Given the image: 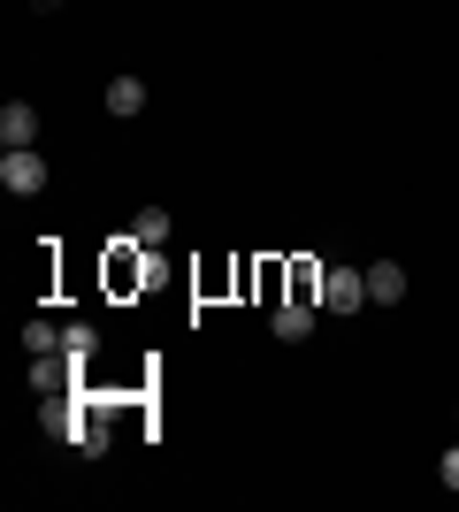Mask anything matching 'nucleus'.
<instances>
[{
    "instance_id": "obj_11",
    "label": "nucleus",
    "mask_w": 459,
    "mask_h": 512,
    "mask_svg": "<svg viewBox=\"0 0 459 512\" xmlns=\"http://www.w3.org/2000/svg\"><path fill=\"white\" fill-rule=\"evenodd\" d=\"M322 291V268L314 260H291V299H314Z\"/></svg>"
},
{
    "instance_id": "obj_4",
    "label": "nucleus",
    "mask_w": 459,
    "mask_h": 512,
    "mask_svg": "<svg viewBox=\"0 0 459 512\" xmlns=\"http://www.w3.org/2000/svg\"><path fill=\"white\" fill-rule=\"evenodd\" d=\"M276 337H284V344L314 337V299H276Z\"/></svg>"
},
{
    "instance_id": "obj_10",
    "label": "nucleus",
    "mask_w": 459,
    "mask_h": 512,
    "mask_svg": "<svg viewBox=\"0 0 459 512\" xmlns=\"http://www.w3.org/2000/svg\"><path fill=\"white\" fill-rule=\"evenodd\" d=\"M23 352H31V360L62 352V329H54V321H23Z\"/></svg>"
},
{
    "instance_id": "obj_13",
    "label": "nucleus",
    "mask_w": 459,
    "mask_h": 512,
    "mask_svg": "<svg viewBox=\"0 0 459 512\" xmlns=\"http://www.w3.org/2000/svg\"><path fill=\"white\" fill-rule=\"evenodd\" d=\"M31 8H39V16H62V8H69V0H31Z\"/></svg>"
},
{
    "instance_id": "obj_6",
    "label": "nucleus",
    "mask_w": 459,
    "mask_h": 512,
    "mask_svg": "<svg viewBox=\"0 0 459 512\" xmlns=\"http://www.w3.org/2000/svg\"><path fill=\"white\" fill-rule=\"evenodd\" d=\"M92 352H100V329H92V321H69V329H62V360L77 367V375H85V367H92Z\"/></svg>"
},
{
    "instance_id": "obj_9",
    "label": "nucleus",
    "mask_w": 459,
    "mask_h": 512,
    "mask_svg": "<svg viewBox=\"0 0 459 512\" xmlns=\"http://www.w3.org/2000/svg\"><path fill=\"white\" fill-rule=\"evenodd\" d=\"M108 115H146V85H138V77H115L108 85Z\"/></svg>"
},
{
    "instance_id": "obj_12",
    "label": "nucleus",
    "mask_w": 459,
    "mask_h": 512,
    "mask_svg": "<svg viewBox=\"0 0 459 512\" xmlns=\"http://www.w3.org/2000/svg\"><path fill=\"white\" fill-rule=\"evenodd\" d=\"M437 474H444V490H459V444H444V459H437Z\"/></svg>"
},
{
    "instance_id": "obj_2",
    "label": "nucleus",
    "mask_w": 459,
    "mask_h": 512,
    "mask_svg": "<svg viewBox=\"0 0 459 512\" xmlns=\"http://www.w3.org/2000/svg\"><path fill=\"white\" fill-rule=\"evenodd\" d=\"M322 306H329V314H360V306H375L368 299V268H322Z\"/></svg>"
},
{
    "instance_id": "obj_3",
    "label": "nucleus",
    "mask_w": 459,
    "mask_h": 512,
    "mask_svg": "<svg viewBox=\"0 0 459 512\" xmlns=\"http://www.w3.org/2000/svg\"><path fill=\"white\" fill-rule=\"evenodd\" d=\"M0 146H39V107H23V100L0 107Z\"/></svg>"
},
{
    "instance_id": "obj_14",
    "label": "nucleus",
    "mask_w": 459,
    "mask_h": 512,
    "mask_svg": "<svg viewBox=\"0 0 459 512\" xmlns=\"http://www.w3.org/2000/svg\"><path fill=\"white\" fill-rule=\"evenodd\" d=\"M452 428H459V406H452Z\"/></svg>"
},
{
    "instance_id": "obj_1",
    "label": "nucleus",
    "mask_w": 459,
    "mask_h": 512,
    "mask_svg": "<svg viewBox=\"0 0 459 512\" xmlns=\"http://www.w3.org/2000/svg\"><path fill=\"white\" fill-rule=\"evenodd\" d=\"M0 184H8L16 199L46 192V161H39V146H0Z\"/></svg>"
},
{
    "instance_id": "obj_8",
    "label": "nucleus",
    "mask_w": 459,
    "mask_h": 512,
    "mask_svg": "<svg viewBox=\"0 0 459 512\" xmlns=\"http://www.w3.org/2000/svg\"><path fill=\"white\" fill-rule=\"evenodd\" d=\"M77 451H85V459L108 451V413H100V406H85V421H77Z\"/></svg>"
},
{
    "instance_id": "obj_7",
    "label": "nucleus",
    "mask_w": 459,
    "mask_h": 512,
    "mask_svg": "<svg viewBox=\"0 0 459 512\" xmlns=\"http://www.w3.org/2000/svg\"><path fill=\"white\" fill-rule=\"evenodd\" d=\"M169 230H176L169 207H138L131 214V237H138V245H169Z\"/></svg>"
},
{
    "instance_id": "obj_5",
    "label": "nucleus",
    "mask_w": 459,
    "mask_h": 512,
    "mask_svg": "<svg viewBox=\"0 0 459 512\" xmlns=\"http://www.w3.org/2000/svg\"><path fill=\"white\" fill-rule=\"evenodd\" d=\"M368 299L375 306H398V299H406V268H398V260H368Z\"/></svg>"
}]
</instances>
